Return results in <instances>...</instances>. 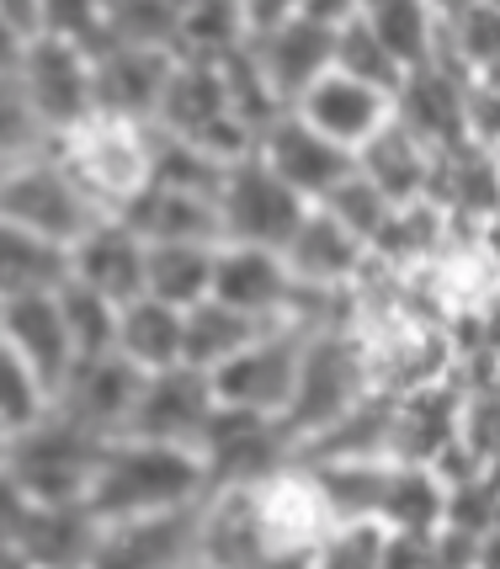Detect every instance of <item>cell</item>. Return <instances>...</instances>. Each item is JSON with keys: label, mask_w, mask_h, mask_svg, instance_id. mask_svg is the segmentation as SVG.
<instances>
[{"label": "cell", "mask_w": 500, "mask_h": 569, "mask_svg": "<svg viewBox=\"0 0 500 569\" xmlns=\"http://www.w3.org/2000/svg\"><path fill=\"white\" fill-rule=\"evenodd\" d=\"M219 416V399H213V378L192 368H171L154 372L139 395L133 426L128 437H144V442H166V447H192L198 452L208 426Z\"/></svg>", "instance_id": "11"}, {"label": "cell", "mask_w": 500, "mask_h": 569, "mask_svg": "<svg viewBox=\"0 0 500 569\" xmlns=\"http://www.w3.org/2000/svg\"><path fill=\"white\" fill-rule=\"evenodd\" d=\"M123 223H133V234L144 246H224L219 202L192 198V192H171V187H150L123 213Z\"/></svg>", "instance_id": "23"}, {"label": "cell", "mask_w": 500, "mask_h": 569, "mask_svg": "<svg viewBox=\"0 0 500 569\" xmlns=\"http://www.w3.org/2000/svg\"><path fill=\"white\" fill-rule=\"evenodd\" d=\"M32 517V496L11 479V469L0 473V548H17L22 543V527Z\"/></svg>", "instance_id": "42"}, {"label": "cell", "mask_w": 500, "mask_h": 569, "mask_svg": "<svg viewBox=\"0 0 500 569\" xmlns=\"http://www.w3.org/2000/svg\"><path fill=\"white\" fill-rule=\"evenodd\" d=\"M368 22H373L378 43L389 49V59L400 64L404 80L437 64V49H442V6L383 0V6H368Z\"/></svg>", "instance_id": "26"}, {"label": "cell", "mask_w": 500, "mask_h": 569, "mask_svg": "<svg viewBox=\"0 0 500 569\" xmlns=\"http://www.w3.org/2000/svg\"><path fill=\"white\" fill-rule=\"evenodd\" d=\"M474 569H500V527L479 538V565Z\"/></svg>", "instance_id": "44"}, {"label": "cell", "mask_w": 500, "mask_h": 569, "mask_svg": "<svg viewBox=\"0 0 500 569\" xmlns=\"http://www.w3.org/2000/svg\"><path fill=\"white\" fill-rule=\"evenodd\" d=\"M474 86H484V91H496V97H500V64H490V70L479 74Z\"/></svg>", "instance_id": "47"}, {"label": "cell", "mask_w": 500, "mask_h": 569, "mask_svg": "<svg viewBox=\"0 0 500 569\" xmlns=\"http://www.w3.org/2000/svg\"><path fill=\"white\" fill-rule=\"evenodd\" d=\"M0 219L22 223V229H32V234H43V240L70 250L101 213L76 187V176L53 160V149H38V154L11 160L0 171Z\"/></svg>", "instance_id": "6"}, {"label": "cell", "mask_w": 500, "mask_h": 569, "mask_svg": "<svg viewBox=\"0 0 500 569\" xmlns=\"http://www.w3.org/2000/svg\"><path fill=\"white\" fill-rule=\"evenodd\" d=\"M309 219V202L299 192H288L256 154L240 160L229 171L224 192H219V223H224V246L246 250H288V240L299 234V223Z\"/></svg>", "instance_id": "9"}, {"label": "cell", "mask_w": 500, "mask_h": 569, "mask_svg": "<svg viewBox=\"0 0 500 569\" xmlns=\"http://www.w3.org/2000/svg\"><path fill=\"white\" fill-rule=\"evenodd\" d=\"M144 267H150V246L123 219H97L70 246V282L112 298L123 309L133 298H144Z\"/></svg>", "instance_id": "18"}, {"label": "cell", "mask_w": 500, "mask_h": 569, "mask_svg": "<svg viewBox=\"0 0 500 569\" xmlns=\"http://www.w3.org/2000/svg\"><path fill=\"white\" fill-rule=\"evenodd\" d=\"M299 282L288 272V261L277 250H246L224 246L219 250V277H213V303H224L234 315L256 320L261 330H277L293 315Z\"/></svg>", "instance_id": "14"}, {"label": "cell", "mask_w": 500, "mask_h": 569, "mask_svg": "<svg viewBox=\"0 0 500 569\" xmlns=\"http://www.w3.org/2000/svg\"><path fill=\"white\" fill-rule=\"evenodd\" d=\"M469 74L448 70V64H431V70L410 74L394 97V118H400L416 139H421L431 154H448V149H463L469 144Z\"/></svg>", "instance_id": "20"}, {"label": "cell", "mask_w": 500, "mask_h": 569, "mask_svg": "<svg viewBox=\"0 0 500 569\" xmlns=\"http://www.w3.org/2000/svg\"><path fill=\"white\" fill-rule=\"evenodd\" d=\"M0 341L38 372V383L49 395H59L70 383V372L80 362L70 325H64V309H59V293H32L0 303Z\"/></svg>", "instance_id": "16"}, {"label": "cell", "mask_w": 500, "mask_h": 569, "mask_svg": "<svg viewBox=\"0 0 500 569\" xmlns=\"http://www.w3.org/2000/svg\"><path fill=\"white\" fill-rule=\"evenodd\" d=\"M38 38L17 22V11H11V0H0V80H17L27 64V49H32Z\"/></svg>", "instance_id": "41"}, {"label": "cell", "mask_w": 500, "mask_h": 569, "mask_svg": "<svg viewBox=\"0 0 500 569\" xmlns=\"http://www.w3.org/2000/svg\"><path fill=\"white\" fill-rule=\"evenodd\" d=\"M181 17H187V6H171V0H107V38H112V49L176 53Z\"/></svg>", "instance_id": "33"}, {"label": "cell", "mask_w": 500, "mask_h": 569, "mask_svg": "<svg viewBox=\"0 0 500 569\" xmlns=\"http://www.w3.org/2000/svg\"><path fill=\"white\" fill-rule=\"evenodd\" d=\"M59 309H64V325H70V341H76L80 362H91V357H112V351H118L123 303L91 293V288H80V282H64V288H59Z\"/></svg>", "instance_id": "35"}, {"label": "cell", "mask_w": 500, "mask_h": 569, "mask_svg": "<svg viewBox=\"0 0 500 569\" xmlns=\"http://www.w3.org/2000/svg\"><path fill=\"white\" fill-rule=\"evenodd\" d=\"M181 351H187V315L154 298H133L118 325V357L154 378V372L181 368Z\"/></svg>", "instance_id": "25"}, {"label": "cell", "mask_w": 500, "mask_h": 569, "mask_svg": "<svg viewBox=\"0 0 500 569\" xmlns=\"http://www.w3.org/2000/svg\"><path fill=\"white\" fill-rule=\"evenodd\" d=\"M437 64L448 70L479 74L500 64V0H469V6H442V49Z\"/></svg>", "instance_id": "28"}, {"label": "cell", "mask_w": 500, "mask_h": 569, "mask_svg": "<svg viewBox=\"0 0 500 569\" xmlns=\"http://www.w3.org/2000/svg\"><path fill=\"white\" fill-rule=\"evenodd\" d=\"M70 282V250L0 219V303L32 293H59Z\"/></svg>", "instance_id": "24"}, {"label": "cell", "mask_w": 500, "mask_h": 569, "mask_svg": "<svg viewBox=\"0 0 500 569\" xmlns=\"http://www.w3.org/2000/svg\"><path fill=\"white\" fill-rule=\"evenodd\" d=\"M219 250L224 246H150V267H144V298L171 303V309H198L213 298V277H219Z\"/></svg>", "instance_id": "27"}, {"label": "cell", "mask_w": 500, "mask_h": 569, "mask_svg": "<svg viewBox=\"0 0 500 569\" xmlns=\"http://www.w3.org/2000/svg\"><path fill=\"white\" fill-rule=\"evenodd\" d=\"M49 410H53V395L38 383V372L0 341V437L6 442L22 437L27 426H38Z\"/></svg>", "instance_id": "36"}, {"label": "cell", "mask_w": 500, "mask_h": 569, "mask_svg": "<svg viewBox=\"0 0 500 569\" xmlns=\"http://www.w3.org/2000/svg\"><path fill=\"white\" fill-rule=\"evenodd\" d=\"M320 208H326V213L341 223V229H351V234L368 246V256H373V240L383 234V223L394 219V202L383 198V192H378V187L362 171H351L347 181H341V187H336V192L320 202Z\"/></svg>", "instance_id": "37"}, {"label": "cell", "mask_w": 500, "mask_h": 569, "mask_svg": "<svg viewBox=\"0 0 500 569\" xmlns=\"http://www.w3.org/2000/svg\"><path fill=\"white\" fill-rule=\"evenodd\" d=\"M181 569H208V565H202V559H192V565H181Z\"/></svg>", "instance_id": "49"}, {"label": "cell", "mask_w": 500, "mask_h": 569, "mask_svg": "<svg viewBox=\"0 0 500 569\" xmlns=\"http://www.w3.org/2000/svg\"><path fill=\"white\" fill-rule=\"evenodd\" d=\"M6 463H11V442L0 437V473H6Z\"/></svg>", "instance_id": "48"}, {"label": "cell", "mask_w": 500, "mask_h": 569, "mask_svg": "<svg viewBox=\"0 0 500 569\" xmlns=\"http://www.w3.org/2000/svg\"><path fill=\"white\" fill-rule=\"evenodd\" d=\"M378 527L437 538V532L448 527V479L437 469L394 463V473H389V496H383V511H378Z\"/></svg>", "instance_id": "29"}, {"label": "cell", "mask_w": 500, "mask_h": 569, "mask_svg": "<svg viewBox=\"0 0 500 569\" xmlns=\"http://www.w3.org/2000/svg\"><path fill=\"white\" fill-rule=\"evenodd\" d=\"M234 166L213 160L208 149L171 139V133H154V187H171V192H192V198H213L224 192V181Z\"/></svg>", "instance_id": "34"}, {"label": "cell", "mask_w": 500, "mask_h": 569, "mask_svg": "<svg viewBox=\"0 0 500 569\" xmlns=\"http://www.w3.org/2000/svg\"><path fill=\"white\" fill-rule=\"evenodd\" d=\"M357 171L373 181L394 208H416V202H431V181H437V154L410 133V128L394 118V123L373 133L368 144L357 149Z\"/></svg>", "instance_id": "21"}, {"label": "cell", "mask_w": 500, "mask_h": 569, "mask_svg": "<svg viewBox=\"0 0 500 569\" xmlns=\"http://www.w3.org/2000/svg\"><path fill=\"white\" fill-rule=\"evenodd\" d=\"M53 160L76 176V187L91 198L101 219H123L133 202L154 187V128L91 118L76 133L53 139Z\"/></svg>", "instance_id": "3"}, {"label": "cell", "mask_w": 500, "mask_h": 569, "mask_svg": "<svg viewBox=\"0 0 500 569\" xmlns=\"http://www.w3.org/2000/svg\"><path fill=\"white\" fill-rule=\"evenodd\" d=\"M213 496L208 463L192 447H166L144 437H118L101 452L97 485H91V511L107 521L166 517V511H192Z\"/></svg>", "instance_id": "1"}, {"label": "cell", "mask_w": 500, "mask_h": 569, "mask_svg": "<svg viewBox=\"0 0 500 569\" xmlns=\"http://www.w3.org/2000/svg\"><path fill=\"white\" fill-rule=\"evenodd\" d=\"M144 383L150 378L133 368V362H123L118 351L112 357H91V362H76L70 383L53 395V410L80 421L86 431L107 437V442H118V437H128V426H133Z\"/></svg>", "instance_id": "12"}, {"label": "cell", "mask_w": 500, "mask_h": 569, "mask_svg": "<svg viewBox=\"0 0 500 569\" xmlns=\"http://www.w3.org/2000/svg\"><path fill=\"white\" fill-rule=\"evenodd\" d=\"M293 118L309 123L314 133H326L330 144H341L347 154H357L373 133H383V128L394 123V97L378 91V86L351 80V74L330 70L320 86H309V91L293 101Z\"/></svg>", "instance_id": "13"}, {"label": "cell", "mask_w": 500, "mask_h": 569, "mask_svg": "<svg viewBox=\"0 0 500 569\" xmlns=\"http://www.w3.org/2000/svg\"><path fill=\"white\" fill-rule=\"evenodd\" d=\"M484 479H490V490L500 496V447L490 452V458H484Z\"/></svg>", "instance_id": "46"}, {"label": "cell", "mask_w": 500, "mask_h": 569, "mask_svg": "<svg viewBox=\"0 0 500 569\" xmlns=\"http://www.w3.org/2000/svg\"><path fill=\"white\" fill-rule=\"evenodd\" d=\"M282 261H288V272H293L303 293H357V282L373 267L368 246L351 229H341L326 208H309V219L288 240Z\"/></svg>", "instance_id": "15"}, {"label": "cell", "mask_w": 500, "mask_h": 569, "mask_svg": "<svg viewBox=\"0 0 500 569\" xmlns=\"http://www.w3.org/2000/svg\"><path fill=\"white\" fill-rule=\"evenodd\" d=\"M378 389L373 372V347L362 330H326V336H309L303 341V368H299V389L293 405L282 416V431L293 437V447H314L320 437H330L341 421H351Z\"/></svg>", "instance_id": "2"}, {"label": "cell", "mask_w": 500, "mask_h": 569, "mask_svg": "<svg viewBox=\"0 0 500 569\" xmlns=\"http://www.w3.org/2000/svg\"><path fill=\"white\" fill-rule=\"evenodd\" d=\"M303 330L293 325H277L267 336H256L234 362L213 372V399L224 410H240V416H267V421H282L288 405H293V389H299V368H303Z\"/></svg>", "instance_id": "8"}, {"label": "cell", "mask_w": 500, "mask_h": 569, "mask_svg": "<svg viewBox=\"0 0 500 569\" xmlns=\"http://www.w3.org/2000/svg\"><path fill=\"white\" fill-rule=\"evenodd\" d=\"M463 133H469V144H474L479 154L500 160V97L496 91L469 86V123H463Z\"/></svg>", "instance_id": "40"}, {"label": "cell", "mask_w": 500, "mask_h": 569, "mask_svg": "<svg viewBox=\"0 0 500 569\" xmlns=\"http://www.w3.org/2000/svg\"><path fill=\"white\" fill-rule=\"evenodd\" d=\"M240 49H246V6L240 0H198V6H187L176 59L224 64L229 53H240Z\"/></svg>", "instance_id": "31"}, {"label": "cell", "mask_w": 500, "mask_h": 569, "mask_svg": "<svg viewBox=\"0 0 500 569\" xmlns=\"http://www.w3.org/2000/svg\"><path fill=\"white\" fill-rule=\"evenodd\" d=\"M389 532L378 521H347L314 548V569H383Z\"/></svg>", "instance_id": "38"}, {"label": "cell", "mask_w": 500, "mask_h": 569, "mask_svg": "<svg viewBox=\"0 0 500 569\" xmlns=\"http://www.w3.org/2000/svg\"><path fill=\"white\" fill-rule=\"evenodd\" d=\"M198 527H202V506L166 511V517L107 521L91 569H181L198 559Z\"/></svg>", "instance_id": "17"}, {"label": "cell", "mask_w": 500, "mask_h": 569, "mask_svg": "<svg viewBox=\"0 0 500 569\" xmlns=\"http://www.w3.org/2000/svg\"><path fill=\"white\" fill-rule=\"evenodd\" d=\"M383 532H389V527H383ZM383 569H437V538L389 532V543H383Z\"/></svg>", "instance_id": "43"}, {"label": "cell", "mask_w": 500, "mask_h": 569, "mask_svg": "<svg viewBox=\"0 0 500 569\" xmlns=\"http://www.w3.org/2000/svg\"><path fill=\"white\" fill-rule=\"evenodd\" d=\"M256 336H267V330L208 298V303H198V309H187V351H181V368L208 372V378H213V372L224 368V362H234Z\"/></svg>", "instance_id": "30"}, {"label": "cell", "mask_w": 500, "mask_h": 569, "mask_svg": "<svg viewBox=\"0 0 500 569\" xmlns=\"http://www.w3.org/2000/svg\"><path fill=\"white\" fill-rule=\"evenodd\" d=\"M336 74H351L362 86H378L389 97H400L404 74L400 64L389 59V49L378 43L373 22H368V6H347V17L336 27Z\"/></svg>", "instance_id": "32"}, {"label": "cell", "mask_w": 500, "mask_h": 569, "mask_svg": "<svg viewBox=\"0 0 500 569\" xmlns=\"http://www.w3.org/2000/svg\"><path fill=\"white\" fill-rule=\"evenodd\" d=\"M347 6H246V49L256 53L272 91L293 101L336 70V27Z\"/></svg>", "instance_id": "4"}, {"label": "cell", "mask_w": 500, "mask_h": 569, "mask_svg": "<svg viewBox=\"0 0 500 569\" xmlns=\"http://www.w3.org/2000/svg\"><path fill=\"white\" fill-rule=\"evenodd\" d=\"M256 160H261L288 192H299L309 208H320V202L357 171V154H347L341 144H330L326 133H314L309 123H299L293 112L261 133Z\"/></svg>", "instance_id": "10"}, {"label": "cell", "mask_w": 500, "mask_h": 569, "mask_svg": "<svg viewBox=\"0 0 500 569\" xmlns=\"http://www.w3.org/2000/svg\"><path fill=\"white\" fill-rule=\"evenodd\" d=\"M176 53L160 49H112L97 59V118H118V123L154 128L160 107L171 91Z\"/></svg>", "instance_id": "19"}, {"label": "cell", "mask_w": 500, "mask_h": 569, "mask_svg": "<svg viewBox=\"0 0 500 569\" xmlns=\"http://www.w3.org/2000/svg\"><path fill=\"white\" fill-rule=\"evenodd\" d=\"M0 569H32L22 548H0Z\"/></svg>", "instance_id": "45"}, {"label": "cell", "mask_w": 500, "mask_h": 569, "mask_svg": "<svg viewBox=\"0 0 500 569\" xmlns=\"http://www.w3.org/2000/svg\"><path fill=\"white\" fill-rule=\"evenodd\" d=\"M17 91H22L38 133L53 144V139H64L97 118V59L64 38H38L27 49Z\"/></svg>", "instance_id": "7"}, {"label": "cell", "mask_w": 500, "mask_h": 569, "mask_svg": "<svg viewBox=\"0 0 500 569\" xmlns=\"http://www.w3.org/2000/svg\"><path fill=\"white\" fill-rule=\"evenodd\" d=\"M38 149H49V139H43L38 123H32V112H27L17 80H0V166L27 160V154H38Z\"/></svg>", "instance_id": "39"}, {"label": "cell", "mask_w": 500, "mask_h": 569, "mask_svg": "<svg viewBox=\"0 0 500 569\" xmlns=\"http://www.w3.org/2000/svg\"><path fill=\"white\" fill-rule=\"evenodd\" d=\"M27 565L32 569H91L101 548V517L76 500V506H32L22 527Z\"/></svg>", "instance_id": "22"}, {"label": "cell", "mask_w": 500, "mask_h": 569, "mask_svg": "<svg viewBox=\"0 0 500 569\" xmlns=\"http://www.w3.org/2000/svg\"><path fill=\"white\" fill-rule=\"evenodd\" d=\"M101 452H107V437L49 410L38 426H27L22 437H11L6 469L32 496V506H76V500H91Z\"/></svg>", "instance_id": "5"}]
</instances>
